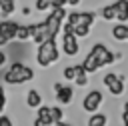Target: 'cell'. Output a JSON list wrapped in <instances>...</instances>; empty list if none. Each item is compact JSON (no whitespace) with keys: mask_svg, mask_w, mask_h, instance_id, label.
<instances>
[{"mask_svg":"<svg viewBox=\"0 0 128 126\" xmlns=\"http://www.w3.org/2000/svg\"><path fill=\"white\" fill-rule=\"evenodd\" d=\"M124 112H128V102H124Z\"/></svg>","mask_w":128,"mask_h":126,"instance_id":"obj_31","label":"cell"},{"mask_svg":"<svg viewBox=\"0 0 128 126\" xmlns=\"http://www.w3.org/2000/svg\"><path fill=\"white\" fill-rule=\"evenodd\" d=\"M88 126H106V116L92 112V116L88 118Z\"/></svg>","mask_w":128,"mask_h":126,"instance_id":"obj_15","label":"cell"},{"mask_svg":"<svg viewBox=\"0 0 128 126\" xmlns=\"http://www.w3.org/2000/svg\"><path fill=\"white\" fill-rule=\"evenodd\" d=\"M96 20V16L92 12H78V22L76 24H86V26H92Z\"/></svg>","mask_w":128,"mask_h":126,"instance_id":"obj_12","label":"cell"},{"mask_svg":"<svg viewBox=\"0 0 128 126\" xmlns=\"http://www.w3.org/2000/svg\"><path fill=\"white\" fill-rule=\"evenodd\" d=\"M122 122H124V126H128V112H124V116H122Z\"/></svg>","mask_w":128,"mask_h":126,"instance_id":"obj_28","label":"cell"},{"mask_svg":"<svg viewBox=\"0 0 128 126\" xmlns=\"http://www.w3.org/2000/svg\"><path fill=\"white\" fill-rule=\"evenodd\" d=\"M62 118H64V112H62V108H58V106L50 108V120H54V122H60Z\"/></svg>","mask_w":128,"mask_h":126,"instance_id":"obj_20","label":"cell"},{"mask_svg":"<svg viewBox=\"0 0 128 126\" xmlns=\"http://www.w3.org/2000/svg\"><path fill=\"white\" fill-rule=\"evenodd\" d=\"M100 104H102V92H98V90H92L86 98H84V102H82V108L86 110V112H96L98 108H100Z\"/></svg>","mask_w":128,"mask_h":126,"instance_id":"obj_6","label":"cell"},{"mask_svg":"<svg viewBox=\"0 0 128 126\" xmlns=\"http://www.w3.org/2000/svg\"><path fill=\"white\" fill-rule=\"evenodd\" d=\"M72 88L70 86H60L58 90H56V98H58V102H62V104H70V100H72Z\"/></svg>","mask_w":128,"mask_h":126,"instance_id":"obj_9","label":"cell"},{"mask_svg":"<svg viewBox=\"0 0 128 126\" xmlns=\"http://www.w3.org/2000/svg\"><path fill=\"white\" fill-rule=\"evenodd\" d=\"M66 22H70V24H72V26H74V24H76V22H78V12H72V14H70V16H68V20H66Z\"/></svg>","mask_w":128,"mask_h":126,"instance_id":"obj_24","label":"cell"},{"mask_svg":"<svg viewBox=\"0 0 128 126\" xmlns=\"http://www.w3.org/2000/svg\"><path fill=\"white\" fill-rule=\"evenodd\" d=\"M16 22H12V20H2L0 22V32L8 38V40H12L14 38V32H16Z\"/></svg>","mask_w":128,"mask_h":126,"instance_id":"obj_8","label":"cell"},{"mask_svg":"<svg viewBox=\"0 0 128 126\" xmlns=\"http://www.w3.org/2000/svg\"><path fill=\"white\" fill-rule=\"evenodd\" d=\"M14 8H16L14 0H0V12L2 14H12Z\"/></svg>","mask_w":128,"mask_h":126,"instance_id":"obj_17","label":"cell"},{"mask_svg":"<svg viewBox=\"0 0 128 126\" xmlns=\"http://www.w3.org/2000/svg\"><path fill=\"white\" fill-rule=\"evenodd\" d=\"M124 80H126V76H116V74H106L104 76V84L108 86V90L114 96H120L124 92Z\"/></svg>","mask_w":128,"mask_h":126,"instance_id":"obj_4","label":"cell"},{"mask_svg":"<svg viewBox=\"0 0 128 126\" xmlns=\"http://www.w3.org/2000/svg\"><path fill=\"white\" fill-rule=\"evenodd\" d=\"M86 74H88V72L84 70V66H82V64L74 66V80H76V84H78V86H86V84H88Z\"/></svg>","mask_w":128,"mask_h":126,"instance_id":"obj_10","label":"cell"},{"mask_svg":"<svg viewBox=\"0 0 128 126\" xmlns=\"http://www.w3.org/2000/svg\"><path fill=\"white\" fill-rule=\"evenodd\" d=\"M126 40H128V34H126Z\"/></svg>","mask_w":128,"mask_h":126,"instance_id":"obj_32","label":"cell"},{"mask_svg":"<svg viewBox=\"0 0 128 126\" xmlns=\"http://www.w3.org/2000/svg\"><path fill=\"white\" fill-rule=\"evenodd\" d=\"M4 106H6V96H4V88L0 86V114H2Z\"/></svg>","mask_w":128,"mask_h":126,"instance_id":"obj_23","label":"cell"},{"mask_svg":"<svg viewBox=\"0 0 128 126\" xmlns=\"http://www.w3.org/2000/svg\"><path fill=\"white\" fill-rule=\"evenodd\" d=\"M54 6H58L56 0H36V8L38 10H48V8H54Z\"/></svg>","mask_w":128,"mask_h":126,"instance_id":"obj_18","label":"cell"},{"mask_svg":"<svg viewBox=\"0 0 128 126\" xmlns=\"http://www.w3.org/2000/svg\"><path fill=\"white\" fill-rule=\"evenodd\" d=\"M64 78H66V80H74V66L64 68Z\"/></svg>","mask_w":128,"mask_h":126,"instance_id":"obj_22","label":"cell"},{"mask_svg":"<svg viewBox=\"0 0 128 126\" xmlns=\"http://www.w3.org/2000/svg\"><path fill=\"white\" fill-rule=\"evenodd\" d=\"M0 126H12L10 118H6V116H0Z\"/></svg>","mask_w":128,"mask_h":126,"instance_id":"obj_25","label":"cell"},{"mask_svg":"<svg viewBox=\"0 0 128 126\" xmlns=\"http://www.w3.org/2000/svg\"><path fill=\"white\" fill-rule=\"evenodd\" d=\"M38 118L50 120V108H48V106H38Z\"/></svg>","mask_w":128,"mask_h":126,"instance_id":"obj_21","label":"cell"},{"mask_svg":"<svg viewBox=\"0 0 128 126\" xmlns=\"http://www.w3.org/2000/svg\"><path fill=\"white\" fill-rule=\"evenodd\" d=\"M34 78V70H30L28 66L20 64V62H14L10 66V70L4 74V80L8 84H22V82H28Z\"/></svg>","mask_w":128,"mask_h":126,"instance_id":"obj_2","label":"cell"},{"mask_svg":"<svg viewBox=\"0 0 128 126\" xmlns=\"http://www.w3.org/2000/svg\"><path fill=\"white\" fill-rule=\"evenodd\" d=\"M62 50L66 56H76L78 50H80V44H78V38L72 34V32H64V38H62Z\"/></svg>","mask_w":128,"mask_h":126,"instance_id":"obj_5","label":"cell"},{"mask_svg":"<svg viewBox=\"0 0 128 126\" xmlns=\"http://www.w3.org/2000/svg\"><path fill=\"white\" fill-rule=\"evenodd\" d=\"M102 18H104V20H112V18H116V12H114V6H112V4H108V6L102 8Z\"/></svg>","mask_w":128,"mask_h":126,"instance_id":"obj_19","label":"cell"},{"mask_svg":"<svg viewBox=\"0 0 128 126\" xmlns=\"http://www.w3.org/2000/svg\"><path fill=\"white\" fill-rule=\"evenodd\" d=\"M4 64H6V54L0 52V66H4Z\"/></svg>","mask_w":128,"mask_h":126,"instance_id":"obj_27","label":"cell"},{"mask_svg":"<svg viewBox=\"0 0 128 126\" xmlns=\"http://www.w3.org/2000/svg\"><path fill=\"white\" fill-rule=\"evenodd\" d=\"M26 104H28L30 108H38V106H40V94H38L36 90H30L28 96H26Z\"/></svg>","mask_w":128,"mask_h":126,"instance_id":"obj_14","label":"cell"},{"mask_svg":"<svg viewBox=\"0 0 128 126\" xmlns=\"http://www.w3.org/2000/svg\"><path fill=\"white\" fill-rule=\"evenodd\" d=\"M6 42H8V38H6V36H4V34H2V32H0V46H4V44H6Z\"/></svg>","mask_w":128,"mask_h":126,"instance_id":"obj_26","label":"cell"},{"mask_svg":"<svg viewBox=\"0 0 128 126\" xmlns=\"http://www.w3.org/2000/svg\"><path fill=\"white\" fill-rule=\"evenodd\" d=\"M112 6H114V12H116V18L120 22H126L128 20V0H116Z\"/></svg>","mask_w":128,"mask_h":126,"instance_id":"obj_7","label":"cell"},{"mask_svg":"<svg viewBox=\"0 0 128 126\" xmlns=\"http://www.w3.org/2000/svg\"><path fill=\"white\" fill-rule=\"evenodd\" d=\"M14 38L16 40H30V30L28 26H16V32H14Z\"/></svg>","mask_w":128,"mask_h":126,"instance_id":"obj_16","label":"cell"},{"mask_svg":"<svg viewBox=\"0 0 128 126\" xmlns=\"http://www.w3.org/2000/svg\"><path fill=\"white\" fill-rule=\"evenodd\" d=\"M56 4L58 6H66V0H56Z\"/></svg>","mask_w":128,"mask_h":126,"instance_id":"obj_30","label":"cell"},{"mask_svg":"<svg viewBox=\"0 0 128 126\" xmlns=\"http://www.w3.org/2000/svg\"><path fill=\"white\" fill-rule=\"evenodd\" d=\"M88 32H90V26H86V24H74L72 26V34L76 38H86Z\"/></svg>","mask_w":128,"mask_h":126,"instance_id":"obj_13","label":"cell"},{"mask_svg":"<svg viewBox=\"0 0 128 126\" xmlns=\"http://www.w3.org/2000/svg\"><path fill=\"white\" fill-rule=\"evenodd\" d=\"M126 34H128V26L124 24V22H120V24H116L114 28H112V36L116 38V40H126Z\"/></svg>","mask_w":128,"mask_h":126,"instance_id":"obj_11","label":"cell"},{"mask_svg":"<svg viewBox=\"0 0 128 126\" xmlns=\"http://www.w3.org/2000/svg\"><path fill=\"white\" fill-rule=\"evenodd\" d=\"M80 0H66V4H70V6H74V4H78Z\"/></svg>","mask_w":128,"mask_h":126,"instance_id":"obj_29","label":"cell"},{"mask_svg":"<svg viewBox=\"0 0 128 126\" xmlns=\"http://www.w3.org/2000/svg\"><path fill=\"white\" fill-rule=\"evenodd\" d=\"M58 48H56V40L54 38H46L44 42H40V46H38V56H36V60H38V64L40 66H50L52 62H56L58 60Z\"/></svg>","mask_w":128,"mask_h":126,"instance_id":"obj_1","label":"cell"},{"mask_svg":"<svg viewBox=\"0 0 128 126\" xmlns=\"http://www.w3.org/2000/svg\"><path fill=\"white\" fill-rule=\"evenodd\" d=\"M90 54L94 56V60H96V64H98V68H102V66H106V64H112L114 60H116V56L104 46V44H96L92 50H90Z\"/></svg>","mask_w":128,"mask_h":126,"instance_id":"obj_3","label":"cell"},{"mask_svg":"<svg viewBox=\"0 0 128 126\" xmlns=\"http://www.w3.org/2000/svg\"><path fill=\"white\" fill-rule=\"evenodd\" d=\"M62 126H68V124H62Z\"/></svg>","mask_w":128,"mask_h":126,"instance_id":"obj_33","label":"cell"}]
</instances>
